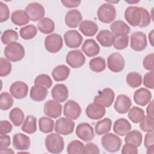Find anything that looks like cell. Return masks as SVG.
I'll return each instance as SVG.
<instances>
[{
  "mask_svg": "<svg viewBox=\"0 0 154 154\" xmlns=\"http://www.w3.org/2000/svg\"><path fill=\"white\" fill-rule=\"evenodd\" d=\"M37 119L33 116H26L21 127V129L25 133L32 134L37 131Z\"/></svg>",
  "mask_w": 154,
  "mask_h": 154,
  "instance_id": "33",
  "label": "cell"
},
{
  "mask_svg": "<svg viewBox=\"0 0 154 154\" xmlns=\"http://www.w3.org/2000/svg\"><path fill=\"white\" fill-rule=\"evenodd\" d=\"M143 84L147 88L153 90L154 88V74L153 71L146 73L143 78Z\"/></svg>",
  "mask_w": 154,
  "mask_h": 154,
  "instance_id": "49",
  "label": "cell"
},
{
  "mask_svg": "<svg viewBox=\"0 0 154 154\" xmlns=\"http://www.w3.org/2000/svg\"><path fill=\"white\" fill-rule=\"evenodd\" d=\"M63 41L62 37L57 33L51 34L46 37L45 40V47L50 53H57L63 48Z\"/></svg>",
  "mask_w": 154,
  "mask_h": 154,
  "instance_id": "6",
  "label": "cell"
},
{
  "mask_svg": "<svg viewBox=\"0 0 154 154\" xmlns=\"http://www.w3.org/2000/svg\"><path fill=\"white\" fill-rule=\"evenodd\" d=\"M79 29L84 35L93 37L98 31V25L94 21L85 20L79 24Z\"/></svg>",
  "mask_w": 154,
  "mask_h": 154,
  "instance_id": "26",
  "label": "cell"
},
{
  "mask_svg": "<svg viewBox=\"0 0 154 154\" xmlns=\"http://www.w3.org/2000/svg\"><path fill=\"white\" fill-rule=\"evenodd\" d=\"M122 154H137V147L130 143H126L123 145L122 149Z\"/></svg>",
  "mask_w": 154,
  "mask_h": 154,
  "instance_id": "53",
  "label": "cell"
},
{
  "mask_svg": "<svg viewBox=\"0 0 154 154\" xmlns=\"http://www.w3.org/2000/svg\"><path fill=\"white\" fill-rule=\"evenodd\" d=\"M1 153H14V152L11 149H5L0 150Z\"/></svg>",
  "mask_w": 154,
  "mask_h": 154,
  "instance_id": "60",
  "label": "cell"
},
{
  "mask_svg": "<svg viewBox=\"0 0 154 154\" xmlns=\"http://www.w3.org/2000/svg\"><path fill=\"white\" fill-rule=\"evenodd\" d=\"M64 40L67 47L70 48H78L81 46L83 38L78 31L72 29L64 33Z\"/></svg>",
  "mask_w": 154,
  "mask_h": 154,
  "instance_id": "15",
  "label": "cell"
},
{
  "mask_svg": "<svg viewBox=\"0 0 154 154\" xmlns=\"http://www.w3.org/2000/svg\"><path fill=\"white\" fill-rule=\"evenodd\" d=\"M54 122L49 117H42L38 120L39 130L44 133L48 134L53 131Z\"/></svg>",
  "mask_w": 154,
  "mask_h": 154,
  "instance_id": "38",
  "label": "cell"
},
{
  "mask_svg": "<svg viewBox=\"0 0 154 154\" xmlns=\"http://www.w3.org/2000/svg\"><path fill=\"white\" fill-rule=\"evenodd\" d=\"M43 111L48 117L57 119L61 115L62 105L55 100H49L45 103Z\"/></svg>",
  "mask_w": 154,
  "mask_h": 154,
  "instance_id": "14",
  "label": "cell"
},
{
  "mask_svg": "<svg viewBox=\"0 0 154 154\" xmlns=\"http://www.w3.org/2000/svg\"><path fill=\"white\" fill-rule=\"evenodd\" d=\"M85 113L87 117L92 120H99L105 116L106 110L102 105L93 102L87 106Z\"/></svg>",
  "mask_w": 154,
  "mask_h": 154,
  "instance_id": "18",
  "label": "cell"
},
{
  "mask_svg": "<svg viewBox=\"0 0 154 154\" xmlns=\"http://www.w3.org/2000/svg\"><path fill=\"white\" fill-rule=\"evenodd\" d=\"M110 29L114 35H128L131 32V28L123 20H118L110 25Z\"/></svg>",
  "mask_w": 154,
  "mask_h": 154,
  "instance_id": "31",
  "label": "cell"
},
{
  "mask_svg": "<svg viewBox=\"0 0 154 154\" xmlns=\"http://www.w3.org/2000/svg\"><path fill=\"white\" fill-rule=\"evenodd\" d=\"M66 61L72 68H80L84 64L85 57L80 50H72L67 53L66 57Z\"/></svg>",
  "mask_w": 154,
  "mask_h": 154,
  "instance_id": "9",
  "label": "cell"
},
{
  "mask_svg": "<svg viewBox=\"0 0 154 154\" xmlns=\"http://www.w3.org/2000/svg\"><path fill=\"white\" fill-rule=\"evenodd\" d=\"M81 49L88 57H94L100 52V47L99 45L92 38L85 40L82 45Z\"/></svg>",
  "mask_w": 154,
  "mask_h": 154,
  "instance_id": "24",
  "label": "cell"
},
{
  "mask_svg": "<svg viewBox=\"0 0 154 154\" xmlns=\"http://www.w3.org/2000/svg\"><path fill=\"white\" fill-rule=\"evenodd\" d=\"M116 14L115 7L112 4L108 2L101 5L97 11L98 19L105 23H109L114 21L116 17Z\"/></svg>",
  "mask_w": 154,
  "mask_h": 154,
  "instance_id": "5",
  "label": "cell"
},
{
  "mask_svg": "<svg viewBox=\"0 0 154 154\" xmlns=\"http://www.w3.org/2000/svg\"><path fill=\"white\" fill-rule=\"evenodd\" d=\"M129 44V37L125 34L114 35L113 46L115 49L123 50L126 48Z\"/></svg>",
  "mask_w": 154,
  "mask_h": 154,
  "instance_id": "42",
  "label": "cell"
},
{
  "mask_svg": "<svg viewBox=\"0 0 154 154\" xmlns=\"http://www.w3.org/2000/svg\"><path fill=\"white\" fill-rule=\"evenodd\" d=\"M153 53L147 55L143 61L144 68L149 71H153Z\"/></svg>",
  "mask_w": 154,
  "mask_h": 154,
  "instance_id": "51",
  "label": "cell"
},
{
  "mask_svg": "<svg viewBox=\"0 0 154 154\" xmlns=\"http://www.w3.org/2000/svg\"><path fill=\"white\" fill-rule=\"evenodd\" d=\"M70 73V69L64 64L56 66L52 72L53 79L57 82L64 81L67 79Z\"/></svg>",
  "mask_w": 154,
  "mask_h": 154,
  "instance_id": "29",
  "label": "cell"
},
{
  "mask_svg": "<svg viewBox=\"0 0 154 154\" xmlns=\"http://www.w3.org/2000/svg\"><path fill=\"white\" fill-rule=\"evenodd\" d=\"M37 28L43 34H51L55 30V23L49 17H43L37 23Z\"/></svg>",
  "mask_w": 154,
  "mask_h": 154,
  "instance_id": "32",
  "label": "cell"
},
{
  "mask_svg": "<svg viewBox=\"0 0 154 154\" xmlns=\"http://www.w3.org/2000/svg\"><path fill=\"white\" fill-rule=\"evenodd\" d=\"M98 42L103 47H111L114 40V34L108 29H103L99 32L96 35Z\"/></svg>",
  "mask_w": 154,
  "mask_h": 154,
  "instance_id": "27",
  "label": "cell"
},
{
  "mask_svg": "<svg viewBox=\"0 0 154 154\" xmlns=\"http://www.w3.org/2000/svg\"><path fill=\"white\" fill-rule=\"evenodd\" d=\"M11 22L17 26H23L29 23L30 18L27 13L23 10H17L11 14Z\"/></svg>",
  "mask_w": 154,
  "mask_h": 154,
  "instance_id": "28",
  "label": "cell"
},
{
  "mask_svg": "<svg viewBox=\"0 0 154 154\" xmlns=\"http://www.w3.org/2000/svg\"><path fill=\"white\" fill-rule=\"evenodd\" d=\"M47 95V88L42 86L34 85L30 90L29 96L32 100L35 102H42L44 100Z\"/></svg>",
  "mask_w": 154,
  "mask_h": 154,
  "instance_id": "30",
  "label": "cell"
},
{
  "mask_svg": "<svg viewBox=\"0 0 154 154\" xmlns=\"http://www.w3.org/2000/svg\"><path fill=\"white\" fill-rule=\"evenodd\" d=\"M146 113L148 116L153 118V100L150 101L146 108Z\"/></svg>",
  "mask_w": 154,
  "mask_h": 154,
  "instance_id": "58",
  "label": "cell"
},
{
  "mask_svg": "<svg viewBox=\"0 0 154 154\" xmlns=\"http://www.w3.org/2000/svg\"><path fill=\"white\" fill-rule=\"evenodd\" d=\"M128 85L131 88H137L141 85L142 76L138 72H132L129 73L126 78Z\"/></svg>",
  "mask_w": 154,
  "mask_h": 154,
  "instance_id": "40",
  "label": "cell"
},
{
  "mask_svg": "<svg viewBox=\"0 0 154 154\" xmlns=\"http://www.w3.org/2000/svg\"><path fill=\"white\" fill-rule=\"evenodd\" d=\"M139 2V1H127V2L128 3H130V4H134V3H138Z\"/></svg>",
  "mask_w": 154,
  "mask_h": 154,
  "instance_id": "61",
  "label": "cell"
},
{
  "mask_svg": "<svg viewBox=\"0 0 154 154\" xmlns=\"http://www.w3.org/2000/svg\"><path fill=\"white\" fill-rule=\"evenodd\" d=\"M149 40L152 46H153V30H152L149 34Z\"/></svg>",
  "mask_w": 154,
  "mask_h": 154,
  "instance_id": "59",
  "label": "cell"
},
{
  "mask_svg": "<svg viewBox=\"0 0 154 154\" xmlns=\"http://www.w3.org/2000/svg\"><path fill=\"white\" fill-rule=\"evenodd\" d=\"M13 126L7 120H1L0 122V134H7L11 132Z\"/></svg>",
  "mask_w": 154,
  "mask_h": 154,
  "instance_id": "52",
  "label": "cell"
},
{
  "mask_svg": "<svg viewBox=\"0 0 154 154\" xmlns=\"http://www.w3.org/2000/svg\"><path fill=\"white\" fill-rule=\"evenodd\" d=\"M17 32L13 29H7L3 32L1 35V41L4 45H9L16 42L18 39Z\"/></svg>",
  "mask_w": 154,
  "mask_h": 154,
  "instance_id": "44",
  "label": "cell"
},
{
  "mask_svg": "<svg viewBox=\"0 0 154 154\" xmlns=\"http://www.w3.org/2000/svg\"><path fill=\"white\" fill-rule=\"evenodd\" d=\"M144 145L146 149L154 147L153 131L147 132V134L145 135Z\"/></svg>",
  "mask_w": 154,
  "mask_h": 154,
  "instance_id": "55",
  "label": "cell"
},
{
  "mask_svg": "<svg viewBox=\"0 0 154 154\" xmlns=\"http://www.w3.org/2000/svg\"><path fill=\"white\" fill-rule=\"evenodd\" d=\"M62 4L67 8H75L78 7L81 4V1L63 0L61 1Z\"/></svg>",
  "mask_w": 154,
  "mask_h": 154,
  "instance_id": "57",
  "label": "cell"
},
{
  "mask_svg": "<svg viewBox=\"0 0 154 154\" xmlns=\"http://www.w3.org/2000/svg\"><path fill=\"white\" fill-rule=\"evenodd\" d=\"M84 153H100L99 147L93 143H88L84 146Z\"/></svg>",
  "mask_w": 154,
  "mask_h": 154,
  "instance_id": "54",
  "label": "cell"
},
{
  "mask_svg": "<svg viewBox=\"0 0 154 154\" xmlns=\"http://www.w3.org/2000/svg\"><path fill=\"white\" fill-rule=\"evenodd\" d=\"M115 94L114 91L109 88H105L100 91L94 98V102L105 108H108L112 105L114 100Z\"/></svg>",
  "mask_w": 154,
  "mask_h": 154,
  "instance_id": "7",
  "label": "cell"
},
{
  "mask_svg": "<svg viewBox=\"0 0 154 154\" xmlns=\"http://www.w3.org/2000/svg\"><path fill=\"white\" fill-rule=\"evenodd\" d=\"M143 135L141 132L137 130L129 131L125 137V141L126 143L134 144L136 147H139L141 144Z\"/></svg>",
  "mask_w": 154,
  "mask_h": 154,
  "instance_id": "35",
  "label": "cell"
},
{
  "mask_svg": "<svg viewBox=\"0 0 154 154\" xmlns=\"http://www.w3.org/2000/svg\"><path fill=\"white\" fill-rule=\"evenodd\" d=\"M82 20V16L81 12L76 9L70 10L65 16V23L68 27L71 28H76Z\"/></svg>",
  "mask_w": 154,
  "mask_h": 154,
  "instance_id": "20",
  "label": "cell"
},
{
  "mask_svg": "<svg viewBox=\"0 0 154 154\" xmlns=\"http://www.w3.org/2000/svg\"><path fill=\"white\" fill-rule=\"evenodd\" d=\"M76 135L84 141H90L94 138L93 128L88 123H79L76 129Z\"/></svg>",
  "mask_w": 154,
  "mask_h": 154,
  "instance_id": "16",
  "label": "cell"
},
{
  "mask_svg": "<svg viewBox=\"0 0 154 154\" xmlns=\"http://www.w3.org/2000/svg\"><path fill=\"white\" fill-rule=\"evenodd\" d=\"M125 64L123 57L119 52L111 54L107 58L108 68L112 72L118 73L122 72L124 69Z\"/></svg>",
  "mask_w": 154,
  "mask_h": 154,
  "instance_id": "10",
  "label": "cell"
},
{
  "mask_svg": "<svg viewBox=\"0 0 154 154\" xmlns=\"http://www.w3.org/2000/svg\"><path fill=\"white\" fill-rule=\"evenodd\" d=\"M10 92L11 96L16 99L25 98L28 93V85L23 81H16L11 85Z\"/></svg>",
  "mask_w": 154,
  "mask_h": 154,
  "instance_id": "17",
  "label": "cell"
},
{
  "mask_svg": "<svg viewBox=\"0 0 154 154\" xmlns=\"http://www.w3.org/2000/svg\"><path fill=\"white\" fill-rule=\"evenodd\" d=\"M51 95L54 100L59 102H64L68 98V88L63 84H57L53 87L51 90Z\"/></svg>",
  "mask_w": 154,
  "mask_h": 154,
  "instance_id": "23",
  "label": "cell"
},
{
  "mask_svg": "<svg viewBox=\"0 0 154 154\" xmlns=\"http://www.w3.org/2000/svg\"><path fill=\"white\" fill-rule=\"evenodd\" d=\"M30 139L22 133H16L13 137V147L18 150H26L30 147Z\"/></svg>",
  "mask_w": 154,
  "mask_h": 154,
  "instance_id": "22",
  "label": "cell"
},
{
  "mask_svg": "<svg viewBox=\"0 0 154 154\" xmlns=\"http://www.w3.org/2000/svg\"><path fill=\"white\" fill-rule=\"evenodd\" d=\"M4 54L5 58L10 61H19L25 57V49L20 43L13 42L5 48Z\"/></svg>",
  "mask_w": 154,
  "mask_h": 154,
  "instance_id": "3",
  "label": "cell"
},
{
  "mask_svg": "<svg viewBox=\"0 0 154 154\" xmlns=\"http://www.w3.org/2000/svg\"><path fill=\"white\" fill-rule=\"evenodd\" d=\"M25 114L23 111L17 107L13 108L9 113L10 120L15 126H19L24 120Z\"/></svg>",
  "mask_w": 154,
  "mask_h": 154,
  "instance_id": "36",
  "label": "cell"
},
{
  "mask_svg": "<svg viewBox=\"0 0 154 154\" xmlns=\"http://www.w3.org/2000/svg\"><path fill=\"white\" fill-rule=\"evenodd\" d=\"M34 84L49 88L52 85V81L51 77L46 74H40L34 79Z\"/></svg>",
  "mask_w": 154,
  "mask_h": 154,
  "instance_id": "47",
  "label": "cell"
},
{
  "mask_svg": "<svg viewBox=\"0 0 154 154\" xmlns=\"http://www.w3.org/2000/svg\"><path fill=\"white\" fill-rule=\"evenodd\" d=\"M11 143L10 136L6 134H1L0 135V150L7 148Z\"/></svg>",
  "mask_w": 154,
  "mask_h": 154,
  "instance_id": "56",
  "label": "cell"
},
{
  "mask_svg": "<svg viewBox=\"0 0 154 154\" xmlns=\"http://www.w3.org/2000/svg\"><path fill=\"white\" fill-rule=\"evenodd\" d=\"M144 116V110L138 106H133L128 111V117L134 123H139Z\"/></svg>",
  "mask_w": 154,
  "mask_h": 154,
  "instance_id": "39",
  "label": "cell"
},
{
  "mask_svg": "<svg viewBox=\"0 0 154 154\" xmlns=\"http://www.w3.org/2000/svg\"><path fill=\"white\" fill-rule=\"evenodd\" d=\"M11 69L12 65L10 61L1 57L0 58V76L4 77L8 75L11 72Z\"/></svg>",
  "mask_w": 154,
  "mask_h": 154,
  "instance_id": "48",
  "label": "cell"
},
{
  "mask_svg": "<svg viewBox=\"0 0 154 154\" xmlns=\"http://www.w3.org/2000/svg\"><path fill=\"white\" fill-rule=\"evenodd\" d=\"M10 16V10L7 4L3 2H0V22L7 21Z\"/></svg>",
  "mask_w": 154,
  "mask_h": 154,
  "instance_id": "50",
  "label": "cell"
},
{
  "mask_svg": "<svg viewBox=\"0 0 154 154\" xmlns=\"http://www.w3.org/2000/svg\"><path fill=\"white\" fill-rule=\"evenodd\" d=\"M47 150L51 153H60L64 147L63 138L58 133H52L48 135L45 140Z\"/></svg>",
  "mask_w": 154,
  "mask_h": 154,
  "instance_id": "2",
  "label": "cell"
},
{
  "mask_svg": "<svg viewBox=\"0 0 154 154\" xmlns=\"http://www.w3.org/2000/svg\"><path fill=\"white\" fill-rule=\"evenodd\" d=\"M131 48L135 51H141L147 46L146 35L141 32H134L131 35Z\"/></svg>",
  "mask_w": 154,
  "mask_h": 154,
  "instance_id": "12",
  "label": "cell"
},
{
  "mask_svg": "<svg viewBox=\"0 0 154 154\" xmlns=\"http://www.w3.org/2000/svg\"><path fill=\"white\" fill-rule=\"evenodd\" d=\"M139 126L140 129L146 132H149L153 131L154 129V122L153 118L148 116H144L141 120L139 122Z\"/></svg>",
  "mask_w": 154,
  "mask_h": 154,
  "instance_id": "46",
  "label": "cell"
},
{
  "mask_svg": "<svg viewBox=\"0 0 154 154\" xmlns=\"http://www.w3.org/2000/svg\"><path fill=\"white\" fill-rule=\"evenodd\" d=\"M122 140L112 133H106L101 138V144L104 149L110 153L118 152L121 147Z\"/></svg>",
  "mask_w": 154,
  "mask_h": 154,
  "instance_id": "4",
  "label": "cell"
},
{
  "mask_svg": "<svg viewBox=\"0 0 154 154\" xmlns=\"http://www.w3.org/2000/svg\"><path fill=\"white\" fill-rule=\"evenodd\" d=\"M0 98L1 109L6 111L9 109L13 106L14 100L10 93L7 92H2L0 94Z\"/></svg>",
  "mask_w": 154,
  "mask_h": 154,
  "instance_id": "45",
  "label": "cell"
},
{
  "mask_svg": "<svg viewBox=\"0 0 154 154\" xmlns=\"http://www.w3.org/2000/svg\"><path fill=\"white\" fill-rule=\"evenodd\" d=\"M81 113L80 105L73 100H67L64 105L63 114L66 117L71 119H77Z\"/></svg>",
  "mask_w": 154,
  "mask_h": 154,
  "instance_id": "13",
  "label": "cell"
},
{
  "mask_svg": "<svg viewBox=\"0 0 154 154\" xmlns=\"http://www.w3.org/2000/svg\"><path fill=\"white\" fill-rule=\"evenodd\" d=\"M124 17L130 25L144 28L147 26L151 21L149 12L143 7L129 6L125 11Z\"/></svg>",
  "mask_w": 154,
  "mask_h": 154,
  "instance_id": "1",
  "label": "cell"
},
{
  "mask_svg": "<svg viewBox=\"0 0 154 154\" xmlns=\"http://www.w3.org/2000/svg\"><path fill=\"white\" fill-rule=\"evenodd\" d=\"M132 105L131 99L125 94H119L116 98L114 108L119 114H125L130 109Z\"/></svg>",
  "mask_w": 154,
  "mask_h": 154,
  "instance_id": "19",
  "label": "cell"
},
{
  "mask_svg": "<svg viewBox=\"0 0 154 154\" xmlns=\"http://www.w3.org/2000/svg\"><path fill=\"white\" fill-rule=\"evenodd\" d=\"M112 120L109 118H105L99 120L95 126V132L97 135L108 133L111 129Z\"/></svg>",
  "mask_w": 154,
  "mask_h": 154,
  "instance_id": "34",
  "label": "cell"
},
{
  "mask_svg": "<svg viewBox=\"0 0 154 154\" xmlns=\"http://www.w3.org/2000/svg\"><path fill=\"white\" fill-rule=\"evenodd\" d=\"M25 11L28 14L30 20L36 22L40 20L45 14V11L43 6L38 2H31L27 5L25 8Z\"/></svg>",
  "mask_w": 154,
  "mask_h": 154,
  "instance_id": "11",
  "label": "cell"
},
{
  "mask_svg": "<svg viewBox=\"0 0 154 154\" xmlns=\"http://www.w3.org/2000/svg\"><path fill=\"white\" fill-rule=\"evenodd\" d=\"M131 125L128 120L120 118L116 120L113 125V131L119 136L126 135L131 129Z\"/></svg>",
  "mask_w": 154,
  "mask_h": 154,
  "instance_id": "25",
  "label": "cell"
},
{
  "mask_svg": "<svg viewBox=\"0 0 154 154\" xmlns=\"http://www.w3.org/2000/svg\"><path fill=\"white\" fill-rule=\"evenodd\" d=\"M75 128V122L67 117H61L56 120L55 131L61 135H68L72 134Z\"/></svg>",
  "mask_w": 154,
  "mask_h": 154,
  "instance_id": "8",
  "label": "cell"
},
{
  "mask_svg": "<svg viewBox=\"0 0 154 154\" xmlns=\"http://www.w3.org/2000/svg\"><path fill=\"white\" fill-rule=\"evenodd\" d=\"M151 99V92L145 88H140L135 91L134 93V100L140 106H146L150 102Z\"/></svg>",
  "mask_w": 154,
  "mask_h": 154,
  "instance_id": "21",
  "label": "cell"
},
{
  "mask_svg": "<svg viewBox=\"0 0 154 154\" xmlns=\"http://www.w3.org/2000/svg\"><path fill=\"white\" fill-rule=\"evenodd\" d=\"M89 67L94 72H102L106 69L105 60L101 57L93 58L89 62Z\"/></svg>",
  "mask_w": 154,
  "mask_h": 154,
  "instance_id": "37",
  "label": "cell"
},
{
  "mask_svg": "<svg viewBox=\"0 0 154 154\" xmlns=\"http://www.w3.org/2000/svg\"><path fill=\"white\" fill-rule=\"evenodd\" d=\"M84 144L77 140L70 141L67 147V152L69 154H81L84 153Z\"/></svg>",
  "mask_w": 154,
  "mask_h": 154,
  "instance_id": "43",
  "label": "cell"
},
{
  "mask_svg": "<svg viewBox=\"0 0 154 154\" xmlns=\"http://www.w3.org/2000/svg\"><path fill=\"white\" fill-rule=\"evenodd\" d=\"M37 34V29L34 25H28L22 27L19 31L20 37L24 40H31Z\"/></svg>",
  "mask_w": 154,
  "mask_h": 154,
  "instance_id": "41",
  "label": "cell"
}]
</instances>
